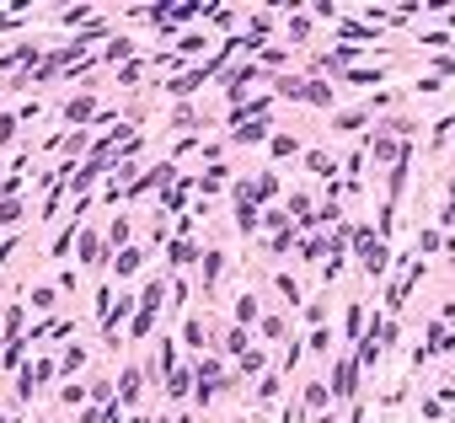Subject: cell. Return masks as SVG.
<instances>
[{
    "mask_svg": "<svg viewBox=\"0 0 455 423\" xmlns=\"http://www.w3.org/2000/svg\"><path fill=\"white\" fill-rule=\"evenodd\" d=\"M279 97H295V102H311V108H327V102H332V86H327V81H279Z\"/></svg>",
    "mask_w": 455,
    "mask_h": 423,
    "instance_id": "obj_1",
    "label": "cell"
},
{
    "mask_svg": "<svg viewBox=\"0 0 455 423\" xmlns=\"http://www.w3.org/2000/svg\"><path fill=\"white\" fill-rule=\"evenodd\" d=\"M354 391H359V359H354V354H343V359H337V370H332V386H327V397H354Z\"/></svg>",
    "mask_w": 455,
    "mask_h": 423,
    "instance_id": "obj_2",
    "label": "cell"
},
{
    "mask_svg": "<svg viewBox=\"0 0 455 423\" xmlns=\"http://www.w3.org/2000/svg\"><path fill=\"white\" fill-rule=\"evenodd\" d=\"M402 150H408V145H402V140H396L391 129H386V134H375V140H370V156L381 161V167H396V161H402Z\"/></svg>",
    "mask_w": 455,
    "mask_h": 423,
    "instance_id": "obj_3",
    "label": "cell"
},
{
    "mask_svg": "<svg viewBox=\"0 0 455 423\" xmlns=\"http://www.w3.org/2000/svg\"><path fill=\"white\" fill-rule=\"evenodd\" d=\"M337 38H354V43H381L386 27H370V22H348V16H337Z\"/></svg>",
    "mask_w": 455,
    "mask_h": 423,
    "instance_id": "obj_4",
    "label": "cell"
},
{
    "mask_svg": "<svg viewBox=\"0 0 455 423\" xmlns=\"http://www.w3.org/2000/svg\"><path fill=\"white\" fill-rule=\"evenodd\" d=\"M423 349H429V359H434V354H455V327L434 322V327H429V343H423Z\"/></svg>",
    "mask_w": 455,
    "mask_h": 423,
    "instance_id": "obj_5",
    "label": "cell"
},
{
    "mask_svg": "<svg viewBox=\"0 0 455 423\" xmlns=\"http://www.w3.org/2000/svg\"><path fill=\"white\" fill-rule=\"evenodd\" d=\"M375 81H386L381 64H354V70H343V86H375Z\"/></svg>",
    "mask_w": 455,
    "mask_h": 423,
    "instance_id": "obj_6",
    "label": "cell"
},
{
    "mask_svg": "<svg viewBox=\"0 0 455 423\" xmlns=\"http://www.w3.org/2000/svg\"><path fill=\"white\" fill-rule=\"evenodd\" d=\"M263 140H268V118L241 123V129H236V145H263Z\"/></svg>",
    "mask_w": 455,
    "mask_h": 423,
    "instance_id": "obj_7",
    "label": "cell"
},
{
    "mask_svg": "<svg viewBox=\"0 0 455 423\" xmlns=\"http://www.w3.org/2000/svg\"><path fill=\"white\" fill-rule=\"evenodd\" d=\"M343 338H348V343H359V338H364V311H359V305H348V316H343Z\"/></svg>",
    "mask_w": 455,
    "mask_h": 423,
    "instance_id": "obj_8",
    "label": "cell"
},
{
    "mask_svg": "<svg viewBox=\"0 0 455 423\" xmlns=\"http://www.w3.org/2000/svg\"><path fill=\"white\" fill-rule=\"evenodd\" d=\"M81 263H86V268H96V263H102V236H91V230L81 236Z\"/></svg>",
    "mask_w": 455,
    "mask_h": 423,
    "instance_id": "obj_9",
    "label": "cell"
},
{
    "mask_svg": "<svg viewBox=\"0 0 455 423\" xmlns=\"http://www.w3.org/2000/svg\"><path fill=\"white\" fill-rule=\"evenodd\" d=\"M364 118H370L364 108H348V113H337V123H332V129H348V134H354V129H364Z\"/></svg>",
    "mask_w": 455,
    "mask_h": 423,
    "instance_id": "obj_10",
    "label": "cell"
},
{
    "mask_svg": "<svg viewBox=\"0 0 455 423\" xmlns=\"http://www.w3.org/2000/svg\"><path fill=\"white\" fill-rule=\"evenodd\" d=\"M188 386H193L188 370H167V391H172V397H188Z\"/></svg>",
    "mask_w": 455,
    "mask_h": 423,
    "instance_id": "obj_11",
    "label": "cell"
},
{
    "mask_svg": "<svg viewBox=\"0 0 455 423\" xmlns=\"http://www.w3.org/2000/svg\"><path fill=\"white\" fill-rule=\"evenodd\" d=\"M91 108H96L91 97H75L70 108H64V118H70V123H86V118H91Z\"/></svg>",
    "mask_w": 455,
    "mask_h": 423,
    "instance_id": "obj_12",
    "label": "cell"
},
{
    "mask_svg": "<svg viewBox=\"0 0 455 423\" xmlns=\"http://www.w3.org/2000/svg\"><path fill=\"white\" fill-rule=\"evenodd\" d=\"M118 391H123V402L140 397V370H123V375H118Z\"/></svg>",
    "mask_w": 455,
    "mask_h": 423,
    "instance_id": "obj_13",
    "label": "cell"
},
{
    "mask_svg": "<svg viewBox=\"0 0 455 423\" xmlns=\"http://www.w3.org/2000/svg\"><path fill=\"white\" fill-rule=\"evenodd\" d=\"M311 171H316V177H332V171H337V161L327 156V150H311Z\"/></svg>",
    "mask_w": 455,
    "mask_h": 423,
    "instance_id": "obj_14",
    "label": "cell"
},
{
    "mask_svg": "<svg viewBox=\"0 0 455 423\" xmlns=\"http://www.w3.org/2000/svg\"><path fill=\"white\" fill-rule=\"evenodd\" d=\"M439 247H444V236H439V230H418V252H439Z\"/></svg>",
    "mask_w": 455,
    "mask_h": 423,
    "instance_id": "obj_15",
    "label": "cell"
},
{
    "mask_svg": "<svg viewBox=\"0 0 455 423\" xmlns=\"http://www.w3.org/2000/svg\"><path fill=\"white\" fill-rule=\"evenodd\" d=\"M274 193H279V177H274V171H263V177H257V204L274 198Z\"/></svg>",
    "mask_w": 455,
    "mask_h": 423,
    "instance_id": "obj_16",
    "label": "cell"
},
{
    "mask_svg": "<svg viewBox=\"0 0 455 423\" xmlns=\"http://www.w3.org/2000/svg\"><path fill=\"white\" fill-rule=\"evenodd\" d=\"M322 252H327V242H322V236H311V242L300 247V263H316V257H322Z\"/></svg>",
    "mask_w": 455,
    "mask_h": 423,
    "instance_id": "obj_17",
    "label": "cell"
},
{
    "mask_svg": "<svg viewBox=\"0 0 455 423\" xmlns=\"http://www.w3.org/2000/svg\"><path fill=\"white\" fill-rule=\"evenodd\" d=\"M225 349L230 354H247V327H230V332H225Z\"/></svg>",
    "mask_w": 455,
    "mask_h": 423,
    "instance_id": "obj_18",
    "label": "cell"
},
{
    "mask_svg": "<svg viewBox=\"0 0 455 423\" xmlns=\"http://www.w3.org/2000/svg\"><path fill=\"white\" fill-rule=\"evenodd\" d=\"M113 268H118V273H134V268H140V252H134V247H129V252H118V257H113Z\"/></svg>",
    "mask_w": 455,
    "mask_h": 423,
    "instance_id": "obj_19",
    "label": "cell"
},
{
    "mask_svg": "<svg viewBox=\"0 0 455 423\" xmlns=\"http://www.w3.org/2000/svg\"><path fill=\"white\" fill-rule=\"evenodd\" d=\"M236 316H241V322H252V316H257V295H241V300H236Z\"/></svg>",
    "mask_w": 455,
    "mask_h": 423,
    "instance_id": "obj_20",
    "label": "cell"
},
{
    "mask_svg": "<svg viewBox=\"0 0 455 423\" xmlns=\"http://www.w3.org/2000/svg\"><path fill=\"white\" fill-rule=\"evenodd\" d=\"M167 257H172V263H193V257H198V252H193L188 242H172V252H167Z\"/></svg>",
    "mask_w": 455,
    "mask_h": 423,
    "instance_id": "obj_21",
    "label": "cell"
},
{
    "mask_svg": "<svg viewBox=\"0 0 455 423\" xmlns=\"http://www.w3.org/2000/svg\"><path fill=\"white\" fill-rule=\"evenodd\" d=\"M16 220H22V204H11V198H6V204H0V225H16Z\"/></svg>",
    "mask_w": 455,
    "mask_h": 423,
    "instance_id": "obj_22",
    "label": "cell"
},
{
    "mask_svg": "<svg viewBox=\"0 0 455 423\" xmlns=\"http://www.w3.org/2000/svg\"><path fill=\"white\" fill-rule=\"evenodd\" d=\"M423 43H429V49H450L455 38H450V33H444V27H439V33H423Z\"/></svg>",
    "mask_w": 455,
    "mask_h": 423,
    "instance_id": "obj_23",
    "label": "cell"
},
{
    "mask_svg": "<svg viewBox=\"0 0 455 423\" xmlns=\"http://www.w3.org/2000/svg\"><path fill=\"white\" fill-rule=\"evenodd\" d=\"M279 290H284V300H295V305H300V284H295L289 273H279Z\"/></svg>",
    "mask_w": 455,
    "mask_h": 423,
    "instance_id": "obj_24",
    "label": "cell"
},
{
    "mask_svg": "<svg viewBox=\"0 0 455 423\" xmlns=\"http://www.w3.org/2000/svg\"><path fill=\"white\" fill-rule=\"evenodd\" d=\"M220 268H225V257H220V252H209V257H204V273H209V284L220 278Z\"/></svg>",
    "mask_w": 455,
    "mask_h": 423,
    "instance_id": "obj_25",
    "label": "cell"
},
{
    "mask_svg": "<svg viewBox=\"0 0 455 423\" xmlns=\"http://www.w3.org/2000/svg\"><path fill=\"white\" fill-rule=\"evenodd\" d=\"M81 364H86V354H81V349H70V354H64V359H60V370L70 375V370H81Z\"/></svg>",
    "mask_w": 455,
    "mask_h": 423,
    "instance_id": "obj_26",
    "label": "cell"
},
{
    "mask_svg": "<svg viewBox=\"0 0 455 423\" xmlns=\"http://www.w3.org/2000/svg\"><path fill=\"white\" fill-rule=\"evenodd\" d=\"M16 140V118H6V113H0V145H11Z\"/></svg>",
    "mask_w": 455,
    "mask_h": 423,
    "instance_id": "obj_27",
    "label": "cell"
},
{
    "mask_svg": "<svg viewBox=\"0 0 455 423\" xmlns=\"http://www.w3.org/2000/svg\"><path fill=\"white\" fill-rule=\"evenodd\" d=\"M305 33H311V16H295V22H289V38H300V43H305Z\"/></svg>",
    "mask_w": 455,
    "mask_h": 423,
    "instance_id": "obj_28",
    "label": "cell"
},
{
    "mask_svg": "<svg viewBox=\"0 0 455 423\" xmlns=\"http://www.w3.org/2000/svg\"><path fill=\"white\" fill-rule=\"evenodd\" d=\"M150 322H156V311H140V316H134V327H129V332L140 338V332H150Z\"/></svg>",
    "mask_w": 455,
    "mask_h": 423,
    "instance_id": "obj_29",
    "label": "cell"
},
{
    "mask_svg": "<svg viewBox=\"0 0 455 423\" xmlns=\"http://www.w3.org/2000/svg\"><path fill=\"white\" fill-rule=\"evenodd\" d=\"M295 150H300V145L289 140V134H279V140H274V156H295Z\"/></svg>",
    "mask_w": 455,
    "mask_h": 423,
    "instance_id": "obj_30",
    "label": "cell"
},
{
    "mask_svg": "<svg viewBox=\"0 0 455 423\" xmlns=\"http://www.w3.org/2000/svg\"><path fill=\"white\" fill-rule=\"evenodd\" d=\"M236 225L241 230H257V209H236Z\"/></svg>",
    "mask_w": 455,
    "mask_h": 423,
    "instance_id": "obj_31",
    "label": "cell"
},
{
    "mask_svg": "<svg viewBox=\"0 0 455 423\" xmlns=\"http://www.w3.org/2000/svg\"><path fill=\"white\" fill-rule=\"evenodd\" d=\"M439 225H444V230H455V198H450V204H444V215H439Z\"/></svg>",
    "mask_w": 455,
    "mask_h": 423,
    "instance_id": "obj_32",
    "label": "cell"
},
{
    "mask_svg": "<svg viewBox=\"0 0 455 423\" xmlns=\"http://www.w3.org/2000/svg\"><path fill=\"white\" fill-rule=\"evenodd\" d=\"M434 75H455V60H439V64H434Z\"/></svg>",
    "mask_w": 455,
    "mask_h": 423,
    "instance_id": "obj_33",
    "label": "cell"
},
{
    "mask_svg": "<svg viewBox=\"0 0 455 423\" xmlns=\"http://www.w3.org/2000/svg\"><path fill=\"white\" fill-rule=\"evenodd\" d=\"M316 423H332V418H316Z\"/></svg>",
    "mask_w": 455,
    "mask_h": 423,
    "instance_id": "obj_34",
    "label": "cell"
},
{
    "mask_svg": "<svg viewBox=\"0 0 455 423\" xmlns=\"http://www.w3.org/2000/svg\"><path fill=\"white\" fill-rule=\"evenodd\" d=\"M0 423H6V418H0Z\"/></svg>",
    "mask_w": 455,
    "mask_h": 423,
    "instance_id": "obj_35",
    "label": "cell"
}]
</instances>
